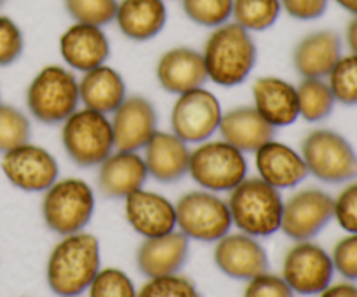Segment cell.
I'll return each instance as SVG.
<instances>
[{
	"label": "cell",
	"instance_id": "ab89813d",
	"mask_svg": "<svg viewBox=\"0 0 357 297\" xmlns=\"http://www.w3.org/2000/svg\"><path fill=\"white\" fill-rule=\"evenodd\" d=\"M282 13L296 21H316L326 14L330 0H279Z\"/></svg>",
	"mask_w": 357,
	"mask_h": 297
},
{
	"label": "cell",
	"instance_id": "277c9868",
	"mask_svg": "<svg viewBox=\"0 0 357 297\" xmlns=\"http://www.w3.org/2000/svg\"><path fill=\"white\" fill-rule=\"evenodd\" d=\"M28 115L42 125H61L80 108L79 77L65 65H45L24 93Z\"/></svg>",
	"mask_w": 357,
	"mask_h": 297
},
{
	"label": "cell",
	"instance_id": "2e32d148",
	"mask_svg": "<svg viewBox=\"0 0 357 297\" xmlns=\"http://www.w3.org/2000/svg\"><path fill=\"white\" fill-rule=\"evenodd\" d=\"M58 49L66 68L75 73H86L107 65L112 54L110 38L103 28L87 23L70 24L59 35Z\"/></svg>",
	"mask_w": 357,
	"mask_h": 297
},
{
	"label": "cell",
	"instance_id": "8fae6325",
	"mask_svg": "<svg viewBox=\"0 0 357 297\" xmlns=\"http://www.w3.org/2000/svg\"><path fill=\"white\" fill-rule=\"evenodd\" d=\"M0 170L14 188L26 193H44L59 179L58 159L31 141L2 153Z\"/></svg>",
	"mask_w": 357,
	"mask_h": 297
},
{
	"label": "cell",
	"instance_id": "cb8c5ba5",
	"mask_svg": "<svg viewBox=\"0 0 357 297\" xmlns=\"http://www.w3.org/2000/svg\"><path fill=\"white\" fill-rule=\"evenodd\" d=\"M344 54L342 37L333 30L307 33L293 49V66L302 79H326Z\"/></svg>",
	"mask_w": 357,
	"mask_h": 297
},
{
	"label": "cell",
	"instance_id": "5bb4252c",
	"mask_svg": "<svg viewBox=\"0 0 357 297\" xmlns=\"http://www.w3.org/2000/svg\"><path fill=\"white\" fill-rule=\"evenodd\" d=\"M213 259L229 278L248 282L268 271V254L260 239L246 233L229 232L215 243Z\"/></svg>",
	"mask_w": 357,
	"mask_h": 297
},
{
	"label": "cell",
	"instance_id": "4fadbf2b",
	"mask_svg": "<svg viewBox=\"0 0 357 297\" xmlns=\"http://www.w3.org/2000/svg\"><path fill=\"white\" fill-rule=\"evenodd\" d=\"M282 278L298 296H319L333 282L331 254L312 240L295 242L282 259Z\"/></svg>",
	"mask_w": 357,
	"mask_h": 297
},
{
	"label": "cell",
	"instance_id": "1f68e13d",
	"mask_svg": "<svg viewBox=\"0 0 357 297\" xmlns=\"http://www.w3.org/2000/svg\"><path fill=\"white\" fill-rule=\"evenodd\" d=\"M232 7L234 0H181L185 16L209 30L232 21Z\"/></svg>",
	"mask_w": 357,
	"mask_h": 297
},
{
	"label": "cell",
	"instance_id": "ba28073f",
	"mask_svg": "<svg viewBox=\"0 0 357 297\" xmlns=\"http://www.w3.org/2000/svg\"><path fill=\"white\" fill-rule=\"evenodd\" d=\"M309 176L326 184L349 183L357 176V153L352 143L333 129H314L300 143Z\"/></svg>",
	"mask_w": 357,
	"mask_h": 297
},
{
	"label": "cell",
	"instance_id": "3957f363",
	"mask_svg": "<svg viewBox=\"0 0 357 297\" xmlns=\"http://www.w3.org/2000/svg\"><path fill=\"white\" fill-rule=\"evenodd\" d=\"M230 218L237 232L255 239H267L281 232L282 191L271 186L258 176H248L229 191Z\"/></svg>",
	"mask_w": 357,
	"mask_h": 297
},
{
	"label": "cell",
	"instance_id": "30bf717a",
	"mask_svg": "<svg viewBox=\"0 0 357 297\" xmlns=\"http://www.w3.org/2000/svg\"><path fill=\"white\" fill-rule=\"evenodd\" d=\"M223 108L215 93L209 89L188 90L176 96L171 108V129L190 146L204 143L218 134Z\"/></svg>",
	"mask_w": 357,
	"mask_h": 297
},
{
	"label": "cell",
	"instance_id": "4dcf8cb0",
	"mask_svg": "<svg viewBox=\"0 0 357 297\" xmlns=\"http://www.w3.org/2000/svg\"><path fill=\"white\" fill-rule=\"evenodd\" d=\"M326 82L338 104L357 106V54H342Z\"/></svg>",
	"mask_w": 357,
	"mask_h": 297
},
{
	"label": "cell",
	"instance_id": "d590c367",
	"mask_svg": "<svg viewBox=\"0 0 357 297\" xmlns=\"http://www.w3.org/2000/svg\"><path fill=\"white\" fill-rule=\"evenodd\" d=\"M24 52V35L13 17L0 14V68L20 61Z\"/></svg>",
	"mask_w": 357,
	"mask_h": 297
},
{
	"label": "cell",
	"instance_id": "7402d4cb",
	"mask_svg": "<svg viewBox=\"0 0 357 297\" xmlns=\"http://www.w3.org/2000/svg\"><path fill=\"white\" fill-rule=\"evenodd\" d=\"M253 106L275 129L293 125L300 118L296 86L275 75L258 77L251 86Z\"/></svg>",
	"mask_w": 357,
	"mask_h": 297
},
{
	"label": "cell",
	"instance_id": "6da1fadb",
	"mask_svg": "<svg viewBox=\"0 0 357 297\" xmlns=\"http://www.w3.org/2000/svg\"><path fill=\"white\" fill-rule=\"evenodd\" d=\"M101 270L100 240L86 230L61 236L45 264V280L58 297H79L87 292Z\"/></svg>",
	"mask_w": 357,
	"mask_h": 297
},
{
	"label": "cell",
	"instance_id": "d6a6232c",
	"mask_svg": "<svg viewBox=\"0 0 357 297\" xmlns=\"http://www.w3.org/2000/svg\"><path fill=\"white\" fill-rule=\"evenodd\" d=\"M73 23L96 24L105 28L114 23L119 0H63Z\"/></svg>",
	"mask_w": 357,
	"mask_h": 297
},
{
	"label": "cell",
	"instance_id": "836d02e7",
	"mask_svg": "<svg viewBox=\"0 0 357 297\" xmlns=\"http://www.w3.org/2000/svg\"><path fill=\"white\" fill-rule=\"evenodd\" d=\"M136 297H202L197 285L180 273L149 278L136 291Z\"/></svg>",
	"mask_w": 357,
	"mask_h": 297
},
{
	"label": "cell",
	"instance_id": "d6986e66",
	"mask_svg": "<svg viewBox=\"0 0 357 297\" xmlns=\"http://www.w3.org/2000/svg\"><path fill=\"white\" fill-rule=\"evenodd\" d=\"M257 176L279 191L298 188L309 177L300 150L271 139L253 153Z\"/></svg>",
	"mask_w": 357,
	"mask_h": 297
},
{
	"label": "cell",
	"instance_id": "ee69618b",
	"mask_svg": "<svg viewBox=\"0 0 357 297\" xmlns=\"http://www.w3.org/2000/svg\"><path fill=\"white\" fill-rule=\"evenodd\" d=\"M3 3H6V0H0V7H2Z\"/></svg>",
	"mask_w": 357,
	"mask_h": 297
},
{
	"label": "cell",
	"instance_id": "74e56055",
	"mask_svg": "<svg viewBox=\"0 0 357 297\" xmlns=\"http://www.w3.org/2000/svg\"><path fill=\"white\" fill-rule=\"evenodd\" d=\"M296 294L291 291L284 278L281 275L265 273L251 278L246 282L243 297H295Z\"/></svg>",
	"mask_w": 357,
	"mask_h": 297
},
{
	"label": "cell",
	"instance_id": "f546056e",
	"mask_svg": "<svg viewBox=\"0 0 357 297\" xmlns=\"http://www.w3.org/2000/svg\"><path fill=\"white\" fill-rule=\"evenodd\" d=\"M31 141L30 115L0 101V155Z\"/></svg>",
	"mask_w": 357,
	"mask_h": 297
},
{
	"label": "cell",
	"instance_id": "52a82bcc",
	"mask_svg": "<svg viewBox=\"0 0 357 297\" xmlns=\"http://www.w3.org/2000/svg\"><path fill=\"white\" fill-rule=\"evenodd\" d=\"M42 219L59 236L84 232L96 211V193L86 179L63 177L44 191Z\"/></svg>",
	"mask_w": 357,
	"mask_h": 297
},
{
	"label": "cell",
	"instance_id": "ac0fdd59",
	"mask_svg": "<svg viewBox=\"0 0 357 297\" xmlns=\"http://www.w3.org/2000/svg\"><path fill=\"white\" fill-rule=\"evenodd\" d=\"M124 216L132 232L143 239L166 235L176 230L174 202L146 188L124 198Z\"/></svg>",
	"mask_w": 357,
	"mask_h": 297
},
{
	"label": "cell",
	"instance_id": "ffe728a7",
	"mask_svg": "<svg viewBox=\"0 0 357 297\" xmlns=\"http://www.w3.org/2000/svg\"><path fill=\"white\" fill-rule=\"evenodd\" d=\"M155 79L160 89L180 96L208 83L201 51L187 45H176L162 52L155 65Z\"/></svg>",
	"mask_w": 357,
	"mask_h": 297
},
{
	"label": "cell",
	"instance_id": "f35d334b",
	"mask_svg": "<svg viewBox=\"0 0 357 297\" xmlns=\"http://www.w3.org/2000/svg\"><path fill=\"white\" fill-rule=\"evenodd\" d=\"M342 230L357 235V181H349L347 186L335 197V216Z\"/></svg>",
	"mask_w": 357,
	"mask_h": 297
},
{
	"label": "cell",
	"instance_id": "7a4b0ae2",
	"mask_svg": "<svg viewBox=\"0 0 357 297\" xmlns=\"http://www.w3.org/2000/svg\"><path fill=\"white\" fill-rule=\"evenodd\" d=\"M201 54L208 82L223 89H234L243 86L253 73L258 49L250 31L229 21L209 31Z\"/></svg>",
	"mask_w": 357,
	"mask_h": 297
},
{
	"label": "cell",
	"instance_id": "e0dca14e",
	"mask_svg": "<svg viewBox=\"0 0 357 297\" xmlns=\"http://www.w3.org/2000/svg\"><path fill=\"white\" fill-rule=\"evenodd\" d=\"M96 169L98 190L112 200H124L131 193L145 188L149 181V170L142 152L115 148Z\"/></svg>",
	"mask_w": 357,
	"mask_h": 297
},
{
	"label": "cell",
	"instance_id": "8992f818",
	"mask_svg": "<svg viewBox=\"0 0 357 297\" xmlns=\"http://www.w3.org/2000/svg\"><path fill=\"white\" fill-rule=\"evenodd\" d=\"M59 127L63 152L80 169H94L115 150L110 117L100 111L80 106Z\"/></svg>",
	"mask_w": 357,
	"mask_h": 297
},
{
	"label": "cell",
	"instance_id": "d4e9b609",
	"mask_svg": "<svg viewBox=\"0 0 357 297\" xmlns=\"http://www.w3.org/2000/svg\"><path fill=\"white\" fill-rule=\"evenodd\" d=\"M218 134L223 141L248 155L274 139L278 129L272 127L253 104H239L230 110H223Z\"/></svg>",
	"mask_w": 357,
	"mask_h": 297
},
{
	"label": "cell",
	"instance_id": "4316f807",
	"mask_svg": "<svg viewBox=\"0 0 357 297\" xmlns=\"http://www.w3.org/2000/svg\"><path fill=\"white\" fill-rule=\"evenodd\" d=\"M79 94L80 106L110 117L128 97V86L122 73L107 63L86 73H80Z\"/></svg>",
	"mask_w": 357,
	"mask_h": 297
},
{
	"label": "cell",
	"instance_id": "8d00e7d4",
	"mask_svg": "<svg viewBox=\"0 0 357 297\" xmlns=\"http://www.w3.org/2000/svg\"><path fill=\"white\" fill-rule=\"evenodd\" d=\"M335 271L347 282H357V235L349 233L338 240L331 252Z\"/></svg>",
	"mask_w": 357,
	"mask_h": 297
},
{
	"label": "cell",
	"instance_id": "44dd1931",
	"mask_svg": "<svg viewBox=\"0 0 357 297\" xmlns=\"http://www.w3.org/2000/svg\"><path fill=\"white\" fill-rule=\"evenodd\" d=\"M190 148L173 131L159 129L142 150L149 177L160 184H174L183 179L188 176Z\"/></svg>",
	"mask_w": 357,
	"mask_h": 297
},
{
	"label": "cell",
	"instance_id": "9a60e30c",
	"mask_svg": "<svg viewBox=\"0 0 357 297\" xmlns=\"http://www.w3.org/2000/svg\"><path fill=\"white\" fill-rule=\"evenodd\" d=\"M115 148L142 152L153 134L159 131V113L149 97L132 94L110 115Z\"/></svg>",
	"mask_w": 357,
	"mask_h": 297
},
{
	"label": "cell",
	"instance_id": "e575fe53",
	"mask_svg": "<svg viewBox=\"0 0 357 297\" xmlns=\"http://www.w3.org/2000/svg\"><path fill=\"white\" fill-rule=\"evenodd\" d=\"M89 297H136V285L119 268H101L87 289Z\"/></svg>",
	"mask_w": 357,
	"mask_h": 297
},
{
	"label": "cell",
	"instance_id": "b9f144b4",
	"mask_svg": "<svg viewBox=\"0 0 357 297\" xmlns=\"http://www.w3.org/2000/svg\"><path fill=\"white\" fill-rule=\"evenodd\" d=\"M345 44L351 49V52L357 54V16L352 17L351 23L347 24V30H345Z\"/></svg>",
	"mask_w": 357,
	"mask_h": 297
},
{
	"label": "cell",
	"instance_id": "603a6c76",
	"mask_svg": "<svg viewBox=\"0 0 357 297\" xmlns=\"http://www.w3.org/2000/svg\"><path fill=\"white\" fill-rule=\"evenodd\" d=\"M190 254V240L180 232L143 239L136 250V266L146 278L180 273Z\"/></svg>",
	"mask_w": 357,
	"mask_h": 297
},
{
	"label": "cell",
	"instance_id": "7c38bea8",
	"mask_svg": "<svg viewBox=\"0 0 357 297\" xmlns=\"http://www.w3.org/2000/svg\"><path fill=\"white\" fill-rule=\"evenodd\" d=\"M335 216V198L321 188L295 191L282 207L281 232L293 242L314 240Z\"/></svg>",
	"mask_w": 357,
	"mask_h": 297
},
{
	"label": "cell",
	"instance_id": "bcb514c9",
	"mask_svg": "<svg viewBox=\"0 0 357 297\" xmlns=\"http://www.w3.org/2000/svg\"><path fill=\"white\" fill-rule=\"evenodd\" d=\"M79 297H80V296H79Z\"/></svg>",
	"mask_w": 357,
	"mask_h": 297
},
{
	"label": "cell",
	"instance_id": "7bdbcfd3",
	"mask_svg": "<svg viewBox=\"0 0 357 297\" xmlns=\"http://www.w3.org/2000/svg\"><path fill=\"white\" fill-rule=\"evenodd\" d=\"M333 2H337L342 9L347 10L354 17L357 16V0H333Z\"/></svg>",
	"mask_w": 357,
	"mask_h": 297
},
{
	"label": "cell",
	"instance_id": "60d3db41",
	"mask_svg": "<svg viewBox=\"0 0 357 297\" xmlns=\"http://www.w3.org/2000/svg\"><path fill=\"white\" fill-rule=\"evenodd\" d=\"M319 297H357V285L354 282H340V284H331L324 289Z\"/></svg>",
	"mask_w": 357,
	"mask_h": 297
},
{
	"label": "cell",
	"instance_id": "9c48e42d",
	"mask_svg": "<svg viewBox=\"0 0 357 297\" xmlns=\"http://www.w3.org/2000/svg\"><path fill=\"white\" fill-rule=\"evenodd\" d=\"M174 209L176 230L194 242L216 243L232 230L229 204L213 191H187L174 202Z\"/></svg>",
	"mask_w": 357,
	"mask_h": 297
},
{
	"label": "cell",
	"instance_id": "f6af8a7d",
	"mask_svg": "<svg viewBox=\"0 0 357 297\" xmlns=\"http://www.w3.org/2000/svg\"><path fill=\"white\" fill-rule=\"evenodd\" d=\"M0 101H2V99H0Z\"/></svg>",
	"mask_w": 357,
	"mask_h": 297
},
{
	"label": "cell",
	"instance_id": "83f0119b",
	"mask_svg": "<svg viewBox=\"0 0 357 297\" xmlns=\"http://www.w3.org/2000/svg\"><path fill=\"white\" fill-rule=\"evenodd\" d=\"M296 96L300 118L309 124L326 120L337 104L326 79H302L296 86Z\"/></svg>",
	"mask_w": 357,
	"mask_h": 297
},
{
	"label": "cell",
	"instance_id": "484cf974",
	"mask_svg": "<svg viewBox=\"0 0 357 297\" xmlns=\"http://www.w3.org/2000/svg\"><path fill=\"white\" fill-rule=\"evenodd\" d=\"M114 23L128 40H153L167 24L166 0H119Z\"/></svg>",
	"mask_w": 357,
	"mask_h": 297
},
{
	"label": "cell",
	"instance_id": "5b68a950",
	"mask_svg": "<svg viewBox=\"0 0 357 297\" xmlns=\"http://www.w3.org/2000/svg\"><path fill=\"white\" fill-rule=\"evenodd\" d=\"M188 176L201 190L229 193L250 176L246 153L222 138H211L190 148Z\"/></svg>",
	"mask_w": 357,
	"mask_h": 297
},
{
	"label": "cell",
	"instance_id": "f1b7e54d",
	"mask_svg": "<svg viewBox=\"0 0 357 297\" xmlns=\"http://www.w3.org/2000/svg\"><path fill=\"white\" fill-rule=\"evenodd\" d=\"M281 13L279 0H234L232 21L250 33H260L271 30Z\"/></svg>",
	"mask_w": 357,
	"mask_h": 297
}]
</instances>
